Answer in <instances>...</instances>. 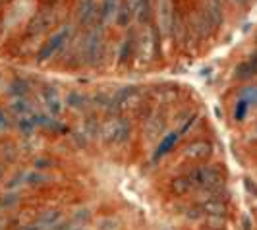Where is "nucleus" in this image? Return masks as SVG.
I'll list each match as a JSON object with an SVG mask.
<instances>
[{
	"label": "nucleus",
	"mask_w": 257,
	"mask_h": 230,
	"mask_svg": "<svg viewBox=\"0 0 257 230\" xmlns=\"http://www.w3.org/2000/svg\"><path fill=\"white\" fill-rule=\"evenodd\" d=\"M192 188H193V184H192V180L188 178V176L172 180V184H170V190L176 193V195H184V193L190 192Z\"/></svg>",
	"instance_id": "2eb2a0df"
},
{
	"label": "nucleus",
	"mask_w": 257,
	"mask_h": 230,
	"mask_svg": "<svg viewBox=\"0 0 257 230\" xmlns=\"http://www.w3.org/2000/svg\"><path fill=\"white\" fill-rule=\"evenodd\" d=\"M118 4H120V0H101L99 12H97V20H95L93 26H99V27L110 26L114 22L116 12H118Z\"/></svg>",
	"instance_id": "423d86ee"
},
{
	"label": "nucleus",
	"mask_w": 257,
	"mask_h": 230,
	"mask_svg": "<svg viewBox=\"0 0 257 230\" xmlns=\"http://www.w3.org/2000/svg\"><path fill=\"white\" fill-rule=\"evenodd\" d=\"M10 114L6 112V110H0V132H4V130L10 128Z\"/></svg>",
	"instance_id": "6ab92c4d"
},
{
	"label": "nucleus",
	"mask_w": 257,
	"mask_h": 230,
	"mask_svg": "<svg viewBox=\"0 0 257 230\" xmlns=\"http://www.w3.org/2000/svg\"><path fill=\"white\" fill-rule=\"evenodd\" d=\"M8 93H10L12 97H27V93H29V83H27L26 79H22V77H16L12 83H10V87H8Z\"/></svg>",
	"instance_id": "ddd939ff"
},
{
	"label": "nucleus",
	"mask_w": 257,
	"mask_h": 230,
	"mask_svg": "<svg viewBox=\"0 0 257 230\" xmlns=\"http://www.w3.org/2000/svg\"><path fill=\"white\" fill-rule=\"evenodd\" d=\"M240 99H245L249 104H257V85H249L240 91Z\"/></svg>",
	"instance_id": "f3484780"
},
{
	"label": "nucleus",
	"mask_w": 257,
	"mask_h": 230,
	"mask_svg": "<svg viewBox=\"0 0 257 230\" xmlns=\"http://www.w3.org/2000/svg\"><path fill=\"white\" fill-rule=\"evenodd\" d=\"M18 128H20V132L24 136H31L35 132V128H37V124H35V120H33L31 114H24L18 116Z\"/></svg>",
	"instance_id": "4468645a"
},
{
	"label": "nucleus",
	"mask_w": 257,
	"mask_h": 230,
	"mask_svg": "<svg viewBox=\"0 0 257 230\" xmlns=\"http://www.w3.org/2000/svg\"><path fill=\"white\" fill-rule=\"evenodd\" d=\"M213 153V147H211V143H207V141H193L192 145H188L186 147V157H190V159H207L209 155Z\"/></svg>",
	"instance_id": "9d476101"
},
{
	"label": "nucleus",
	"mask_w": 257,
	"mask_h": 230,
	"mask_svg": "<svg viewBox=\"0 0 257 230\" xmlns=\"http://www.w3.org/2000/svg\"><path fill=\"white\" fill-rule=\"evenodd\" d=\"M97 12H99V2L97 0H77V22L79 26L91 27L97 20Z\"/></svg>",
	"instance_id": "39448f33"
},
{
	"label": "nucleus",
	"mask_w": 257,
	"mask_h": 230,
	"mask_svg": "<svg viewBox=\"0 0 257 230\" xmlns=\"http://www.w3.org/2000/svg\"><path fill=\"white\" fill-rule=\"evenodd\" d=\"M41 95H43L45 106L51 110L52 114H60L62 112V101H60V95L54 87H45L41 91Z\"/></svg>",
	"instance_id": "1a4fd4ad"
},
{
	"label": "nucleus",
	"mask_w": 257,
	"mask_h": 230,
	"mask_svg": "<svg viewBox=\"0 0 257 230\" xmlns=\"http://www.w3.org/2000/svg\"><path fill=\"white\" fill-rule=\"evenodd\" d=\"M68 102H70L72 106H76V108H83V106L87 104V97H85V95H81V93H77V91H74V93H70Z\"/></svg>",
	"instance_id": "a211bd4d"
},
{
	"label": "nucleus",
	"mask_w": 257,
	"mask_h": 230,
	"mask_svg": "<svg viewBox=\"0 0 257 230\" xmlns=\"http://www.w3.org/2000/svg\"><path fill=\"white\" fill-rule=\"evenodd\" d=\"M130 134V122L126 118H114L110 122H106L103 128V136L108 141H124Z\"/></svg>",
	"instance_id": "20e7f679"
},
{
	"label": "nucleus",
	"mask_w": 257,
	"mask_h": 230,
	"mask_svg": "<svg viewBox=\"0 0 257 230\" xmlns=\"http://www.w3.org/2000/svg\"><path fill=\"white\" fill-rule=\"evenodd\" d=\"M182 136H184V134L180 132V128L174 130V132H168L167 136H165V138L161 140V143L157 145V149H155V153H153V163H159V161H161V159H163L165 155L170 153V151L174 149V145L178 143V140H180Z\"/></svg>",
	"instance_id": "0eeeda50"
},
{
	"label": "nucleus",
	"mask_w": 257,
	"mask_h": 230,
	"mask_svg": "<svg viewBox=\"0 0 257 230\" xmlns=\"http://www.w3.org/2000/svg\"><path fill=\"white\" fill-rule=\"evenodd\" d=\"M219 2H224V0H219Z\"/></svg>",
	"instance_id": "aec40b11"
},
{
	"label": "nucleus",
	"mask_w": 257,
	"mask_h": 230,
	"mask_svg": "<svg viewBox=\"0 0 257 230\" xmlns=\"http://www.w3.org/2000/svg\"><path fill=\"white\" fill-rule=\"evenodd\" d=\"M68 41H72V24H64L54 35L49 37V41L41 47V51L37 54V62H47L52 56H56L58 52L68 45Z\"/></svg>",
	"instance_id": "f257e3e1"
},
{
	"label": "nucleus",
	"mask_w": 257,
	"mask_h": 230,
	"mask_svg": "<svg viewBox=\"0 0 257 230\" xmlns=\"http://www.w3.org/2000/svg\"><path fill=\"white\" fill-rule=\"evenodd\" d=\"M153 8L155 16H157V33L161 37H172V22H174V6H172V0H153Z\"/></svg>",
	"instance_id": "7ed1b4c3"
},
{
	"label": "nucleus",
	"mask_w": 257,
	"mask_h": 230,
	"mask_svg": "<svg viewBox=\"0 0 257 230\" xmlns=\"http://www.w3.org/2000/svg\"><path fill=\"white\" fill-rule=\"evenodd\" d=\"M153 16V0H136L134 2V20L142 27H149Z\"/></svg>",
	"instance_id": "6e6552de"
},
{
	"label": "nucleus",
	"mask_w": 257,
	"mask_h": 230,
	"mask_svg": "<svg viewBox=\"0 0 257 230\" xmlns=\"http://www.w3.org/2000/svg\"><path fill=\"white\" fill-rule=\"evenodd\" d=\"M253 76H257V52L236 68V77H240V79H249Z\"/></svg>",
	"instance_id": "9b49d317"
},
{
	"label": "nucleus",
	"mask_w": 257,
	"mask_h": 230,
	"mask_svg": "<svg viewBox=\"0 0 257 230\" xmlns=\"http://www.w3.org/2000/svg\"><path fill=\"white\" fill-rule=\"evenodd\" d=\"M188 178L192 180L193 186L207 188V190H215L222 186V174L217 166H195L190 170Z\"/></svg>",
	"instance_id": "f03ea898"
},
{
	"label": "nucleus",
	"mask_w": 257,
	"mask_h": 230,
	"mask_svg": "<svg viewBox=\"0 0 257 230\" xmlns=\"http://www.w3.org/2000/svg\"><path fill=\"white\" fill-rule=\"evenodd\" d=\"M247 108H249V102L245 99H238V102L234 104V118L238 122H242L245 116H247Z\"/></svg>",
	"instance_id": "dca6fc26"
},
{
	"label": "nucleus",
	"mask_w": 257,
	"mask_h": 230,
	"mask_svg": "<svg viewBox=\"0 0 257 230\" xmlns=\"http://www.w3.org/2000/svg\"><path fill=\"white\" fill-rule=\"evenodd\" d=\"M136 52V41L132 35H128L126 39H122L120 47H118V64H126L130 58Z\"/></svg>",
	"instance_id": "f8f14e48"
}]
</instances>
